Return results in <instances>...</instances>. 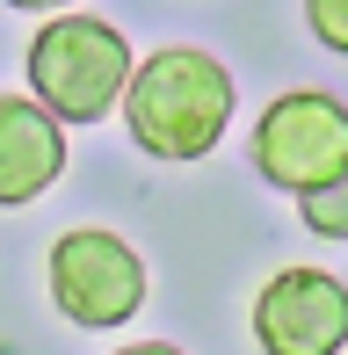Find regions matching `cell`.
<instances>
[{
    "label": "cell",
    "mask_w": 348,
    "mask_h": 355,
    "mask_svg": "<svg viewBox=\"0 0 348 355\" xmlns=\"http://www.w3.org/2000/svg\"><path fill=\"white\" fill-rule=\"evenodd\" d=\"M305 22H312V37H320L327 51L348 58V0H305Z\"/></svg>",
    "instance_id": "cell-8"
},
{
    "label": "cell",
    "mask_w": 348,
    "mask_h": 355,
    "mask_svg": "<svg viewBox=\"0 0 348 355\" xmlns=\"http://www.w3.org/2000/svg\"><path fill=\"white\" fill-rule=\"evenodd\" d=\"M51 304L73 319V327H131L138 304H146V261L123 247L102 225H80L51 247Z\"/></svg>",
    "instance_id": "cell-3"
},
{
    "label": "cell",
    "mask_w": 348,
    "mask_h": 355,
    "mask_svg": "<svg viewBox=\"0 0 348 355\" xmlns=\"http://www.w3.org/2000/svg\"><path fill=\"white\" fill-rule=\"evenodd\" d=\"M254 341L268 355H341L348 348V283L327 268H283L254 297Z\"/></svg>",
    "instance_id": "cell-5"
},
{
    "label": "cell",
    "mask_w": 348,
    "mask_h": 355,
    "mask_svg": "<svg viewBox=\"0 0 348 355\" xmlns=\"http://www.w3.org/2000/svg\"><path fill=\"white\" fill-rule=\"evenodd\" d=\"M297 218L320 239H348V167L327 174V182H312V189H297Z\"/></svg>",
    "instance_id": "cell-7"
},
{
    "label": "cell",
    "mask_w": 348,
    "mask_h": 355,
    "mask_svg": "<svg viewBox=\"0 0 348 355\" xmlns=\"http://www.w3.org/2000/svg\"><path fill=\"white\" fill-rule=\"evenodd\" d=\"M8 8H29V15H51V8H73V0H8Z\"/></svg>",
    "instance_id": "cell-9"
},
{
    "label": "cell",
    "mask_w": 348,
    "mask_h": 355,
    "mask_svg": "<svg viewBox=\"0 0 348 355\" xmlns=\"http://www.w3.org/2000/svg\"><path fill=\"white\" fill-rule=\"evenodd\" d=\"M254 167H261V182L290 189V196L327 182V174H341L348 167V109L320 87L276 94L254 123Z\"/></svg>",
    "instance_id": "cell-4"
},
{
    "label": "cell",
    "mask_w": 348,
    "mask_h": 355,
    "mask_svg": "<svg viewBox=\"0 0 348 355\" xmlns=\"http://www.w3.org/2000/svg\"><path fill=\"white\" fill-rule=\"evenodd\" d=\"M66 174V123L37 94H0V211L37 203Z\"/></svg>",
    "instance_id": "cell-6"
},
{
    "label": "cell",
    "mask_w": 348,
    "mask_h": 355,
    "mask_svg": "<svg viewBox=\"0 0 348 355\" xmlns=\"http://www.w3.org/2000/svg\"><path fill=\"white\" fill-rule=\"evenodd\" d=\"M123 123H131L138 153L146 159H203L232 123V73L218 66L211 51H189V44H167L146 66H131L123 80Z\"/></svg>",
    "instance_id": "cell-1"
},
{
    "label": "cell",
    "mask_w": 348,
    "mask_h": 355,
    "mask_svg": "<svg viewBox=\"0 0 348 355\" xmlns=\"http://www.w3.org/2000/svg\"><path fill=\"white\" fill-rule=\"evenodd\" d=\"M123 80H131V44L102 15L51 8V22L29 37V94L58 123H102L116 109Z\"/></svg>",
    "instance_id": "cell-2"
}]
</instances>
